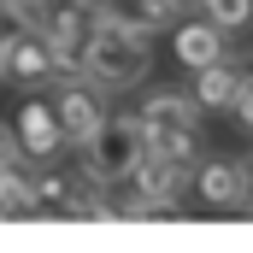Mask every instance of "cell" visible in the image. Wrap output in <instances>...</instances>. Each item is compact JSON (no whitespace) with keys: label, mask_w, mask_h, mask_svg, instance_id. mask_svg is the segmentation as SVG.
<instances>
[{"label":"cell","mask_w":253,"mask_h":253,"mask_svg":"<svg viewBox=\"0 0 253 253\" xmlns=\"http://www.w3.org/2000/svg\"><path fill=\"white\" fill-rule=\"evenodd\" d=\"M147 71H153L147 30L124 24L118 12H100V24L88 30V42H83V53H77V77H88V83L106 88V94H124V88H141Z\"/></svg>","instance_id":"6da1fadb"},{"label":"cell","mask_w":253,"mask_h":253,"mask_svg":"<svg viewBox=\"0 0 253 253\" xmlns=\"http://www.w3.org/2000/svg\"><path fill=\"white\" fill-rule=\"evenodd\" d=\"M77 147H83V177L100 189H118V183H129V171L147 153V124L135 112H106Z\"/></svg>","instance_id":"7a4b0ae2"},{"label":"cell","mask_w":253,"mask_h":253,"mask_svg":"<svg viewBox=\"0 0 253 253\" xmlns=\"http://www.w3.org/2000/svg\"><path fill=\"white\" fill-rule=\"evenodd\" d=\"M100 12H106V0H36V30L53 42L65 77H77V53H83L88 30L100 24Z\"/></svg>","instance_id":"3957f363"},{"label":"cell","mask_w":253,"mask_h":253,"mask_svg":"<svg viewBox=\"0 0 253 253\" xmlns=\"http://www.w3.org/2000/svg\"><path fill=\"white\" fill-rule=\"evenodd\" d=\"M65 65L53 53V42L42 30H18L6 36V83H24V88H42V83H59Z\"/></svg>","instance_id":"277c9868"},{"label":"cell","mask_w":253,"mask_h":253,"mask_svg":"<svg viewBox=\"0 0 253 253\" xmlns=\"http://www.w3.org/2000/svg\"><path fill=\"white\" fill-rule=\"evenodd\" d=\"M53 118H59L65 141H83L88 129L106 118V88H94L88 77H59V94H53Z\"/></svg>","instance_id":"5b68a950"},{"label":"cell","mask_w":253,"mask_h":253,"mask_svg":"<svg viewBox=\"0 0 253 253\" xmlns=\"http://www.w3.org/2000/svg\"><path fill=\"white\" fill-rule=\"evenodd\" d=\"M147 135H171V129H200V100L183 88H147L141 94V112H135Z\"/></svg>","instance_id":"8992f818"},{"label":"cell","mask_w":253,"mask_h":253,"mask_svg":"<svg viewBox=\"0 0 253 253\" xmlns=\"http://www.w3.org/2000/svg\"><path fill=\"white\" fill-rule=\"evenodd\" d=\"M65 147V129L53 118V100H24L18 106V153L30 159H53Z\"/></svg>","instance_id":"52a82bcc"},{"label":"cell","mask_w":253,"mask_h":253,"mask_svg":"<svg viewBox=\"0 0 253 253\" xmlns=\"http://www.w3.org/2000/svg\"><path fill=\"white\" fill-rule=\"evenodd\" d=\"M189 165H177V159H165L159 147H147L141 153V165L129 171V189H141V194H159V200H183V189H189Z\"/></svg>","instance_id":"ba28073f"},{"label":"cell","mask_w":253,"mask_h":253,"mask_svg":"<svg viewBox=\"0 0 253 253\" xmlns=\"http://www.w3.org/2000/svg\"><path fill=\"white\" fill-rule=\"evenodd\" d=\"M189 189L200 194L206 206H242V159H206V153H200Z\"/></svg>","instance_id":"9c48e42d"},{"label":"cell","mask_w":253,"mask_h":253,"mask_svg":"<svg viewBox=\"0 0 253 253\" xmlns=\"http://www.w3.org/2000/svg\"><path fill=\"white\" fill-rule=\"evenodd\" d=\"M194 100H200V112H230L236 106V94H242V65L236 59H212L194 71Z\"/></svg>","instance_id":"30bf717a"},{"label":"cell","mask_w":253,"mask_h":253,"mask_svg":"<svg viewBox=\"0 0 253 253\" xmlns=\"http://www.w3.org/2000/svg\"><path fill=\"white\" fill-rule=\"evenodd\" d=\"M177 59L200 71L212 59H230V30H218L212 18H194V24H177Z\"/></svg>","instance_id":"8fae6325"},{"label":"cell","mask_w":253,"mask_h":253,"mask_svg":"<svg viewBox=\"0 0 253 253\" xmlns=\"http://www.w3.org/2000/svg\"><path fill=\"white\" fill-rule=\"evenodd\" d=\"M88 189V177H65V171H36V218H71L77 194Z\"/></svg>","instance_id":"7c38bea8"},{"label":"cell","mask_w":253,"mask_h":253,"mask_svg":"<svg viewBox=\"0 0 253 253\" xmlns=\"http://www.w3.org/2000/svg\"><path fill=\"white\" fill-rule=\"evenodd\" d=\"M0 218H36V171H24L18 159L0 165Z\"/></svg>","instance_id":"4fadbf2b"},{"label":"cell","mask_w":253,"mask_h":253,"mask_svg":"<svg viewBox=\"0 0 253 253\" xmlns=\"http://www.w3.org/2000/svg\"><path fill=\"white\" fill-rule=\"evenodd\" d=\"M106 12H118L124 24H135V30H171V18L183 12L177 0H106Z\"/></svg>","instance_id":"5bb4252c"},{"label":"cell","mask_w":253,"mask_h":253,"mask_svg":"<svg viewBox=\"0 0 253 253\" xmlns=\"http://www.w3.org/2000/svg\"><path fill=\"white\" fill-rule=\"evenodd\" d=\"M200 6H206V18H212L218 30H230V36H236V30H253V0H200Z\"/></svg>","instance_id":"9a60e30c"},{"label":"cell","mask_w":253,"mask_h":253,"mask_svg":"<svg viewBox=\"0 0 253 253\" xmlns=\"http://www.w3.org/2000/svg\"><path fill=\"white\" fill-rule=\"evenodd\" d=\"M236 118H242V129L253 135V77H242V94H236V106H230Z\"/></svg>","instance_id":"2e32d148"},{"label":"cell","mask_w":253,"mask_h":253,"mask_svg":"<svg viewBox=\"0 0 253 253\" xmlns=\"http://www.w3.org/2000/svg\"><path fill=\"white\" fill-rule=\"evenodd\" d=\"M242 206H248V212H253V153H248V159H242Z\"/></svg>","instance_id":"e0dca14e"},{"label":"cell","mask_w":253,"mask_h":253,"mask_svg":"<svg viewBox=\"0 0 253 253\" xmlns=\"http://www.w3.org/2000/svg\"><path fill=\"white\" fill-rule=\"evenodd\" d=\"M12 159H18V135L0 124V165H12Z\"/></svg>","instance_id":"ac0fdd59"},{"label":"cell","mask_w":253,"mask_h":253,"mask_svg":"<svg viewBox=\"0 0 253 253\" xmlns=\"http://www.w3.org/2000/svg\"><path fill=\"white\" fill-rule=\"evenodd\" d=\"M236 65H242V77H253V47H248V53H242Z\"/></svg>","instance_id":"d6986e66"},{"label":"cell","mask_w":253,"mask_h":253,"mask_svg":"<svg viewBox=\"0 0 253 253\" xmlns=\"http://www.w3.org/2000/svg\"><path fill=\"white\" fill-rule=\"evenodd\" d=\"M0 83H6V30H0Z\"/></svg>","instance_id":"ffe728a7"},{"label":"cell","mask_w":253,"mask_h":253,"mask_svg":"<svg viewBox=\"0 0 253 253\" xmlns=\"http://www.w3.org/2000/svg\"><path fill=\"white\" fill-rule=\"evenodd\" d=\"M177 6H200V0H177Z\"/></svg>","instance_id":"44dd1931"},{"label":"cell","mask_w":253,"mask_h":253,"mask_svg":"<svg viewBox=\"0 0 253 253\" xmlns=\"http://www.w3.org/2000/svg\"><path fill=\"white\" fill-rule=\"evenodd\" d=\"M18 6H36V0H18Z\"/></svg>","instance_id":"7402d4cb"}]
</instances>
